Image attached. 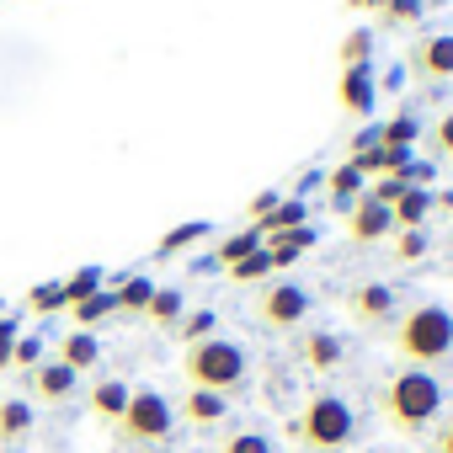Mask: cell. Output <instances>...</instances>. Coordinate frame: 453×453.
<instances>
[{"label": "cell", "instance_id": "obj_34", "mask_svg": "<svg viewBox=\"0 0 453 453\" xmlns=\"http://www.w3.org/2000/svg\"><path fill=\"white\" fill-rule=\"evenodd\" d=\"M426 257V235L421 230H400L395 235V262H421Z\"/></svg>", "mask_w": 453, "mask_h": 453}, {"label": "cell", "instance_id": "obj_21", "mask_svg": "<svg viewBox=\"0 0 453 453\" xmlns=\"http://www.w3.org/2000/svg\"><path fill=\"white\" fill-rule=\"evenodd\" d=\"M299 224H304V197H283V203L257 224V230H262V235H278V230H299Z\"/></svg>", "mask_w": 453, "mask_h": 453}, {"label": "cell", "instance_id": "obj_29", "mask_svg": "<svg viewBox=\"0 0 453 453\" xmlns=\"http://www.w3.org/2000/svg\"><path fill=\"white\" fill-rule=\"evenodd\" d=\"M384 6V27H411L421 22V0H379Z\"/></svg>", "mask_w": 453, "mask_h": 453}, {"label": "cell", "instance_id": "obj_10", "mask_svg": "<svg viewBox=\"0 0 453 453\" xmlns=\"http://www.w3.org/2000/svg\"><path fill=\"white\" fill-rule=\"evenodd\" d=\"M22 379H27L33 400H43V405H65V400L75 395V379H81V373H70L59 357H49V363H38V368L22 373Z\"/></svg>", "mask_w": 453, "mask_h": 453}, {"label": "cell", "instance_id": "obj_23", "mask_svg": "<svg viewBox=\"0 0 453 453\" xmlns=\"http://www.w3.org/2000/svg\"><path fill=\"white\" fill-rule=\"evenodd\" d=\"M107 315H118L112 288H102V294H91V299H81V304H75V331H91V326H96V320H107Z\"/></svg>", "mask_w": 453, "mask_h": 453}, {"label": "cell", "instance_id": "obj_1", "mask_svg": "<svg viewBox=\"0 0 453 453\" xmlns=\"http://www.w3.org/2000/svg\"><path fill=\"white\" fill-rule=\"evenodd\" d=\"M442 405H448V389H442V379H437L432 368H400V373L384 379V389H379V416H384L395 432H405V437L437 426V421H442Z\"/></svg>", "mask_w": 453, "mask_h": 453}, {"label": "cell", "instance_id": "obj_35", "mask_svg": "<svg viewBox=\"0 0 453 453\" xmlns=\"http://www.w3.org/2000/svg\"><path fill=\"white\" fill-rule=\"evenodd\" d=\"M12 347H17V320L0 315V368H12Z\"/></svg>", "mask_w": 453, "mask_h": 453}, {"label": "cell", "instance_id": "obj_9", "mask_svg": "<svg viewBox=\"0 0 453 453\" xmlns=\"http://www.w3.org/2000/svg\"><path fill=\"white\" fill-rule=\"evenodd\" d=\"M347 235L357 241V246H373V241H384V235H395V219H389V208L384 203H373L368 192L347 208Z\"/></svg>", "mask_w": 453, "mask_h": 453}, {"label": "cell", "instance_id": "obj_37", "mask_svg": "<svg viewBox=\"0 0 453 453\" xmlns=\"http://www.w3.org/2000/svg\"><path fill=\"white\" fill-rule=\"evenodd\" d=\"M278 203H283V197H278V192H257V197H251V208H246V213H251V219H257V224H262V219H267V213H273V208H278Z\"/></svg>", "mask_w": 453, "mask_h": 453}, {"label": "cell", "instance_id": "obj_30", "mask_svg": "<svg viewBox=\"0 0 453 453\" xmlns=\"http://www.w3.org/2000/svg\"><path fill=\"white\" fill-rule=\"evenodd\" d=\"M267 273H273V257H267V251H251L246 262H235V267H230V278H235V283H262Z\"/></svg>", "mask_w": 453, "mask_h": 453}, {"label": "cell", "instance_id": "obj_38", "mask_svg": "<svg viewBox=\"0 0 453 453\" xmlns=\"http://www.w3.org/2000/svg\"><path fill=\"white\" fill-rule=\"evenodd\" d=\"M432 453H453V416L437 421V437H432Z\"/></svg>", "mask_w": 453, "mask_h": 453}, {"label": "cell", "instance_id": "obj_4", "mask_svg": "<svg viewBox=\"0 0 453 453\" xmlns=\"http://www.w3.org/2000/svg\"><path fill=\"white\" fill-rule=\"evenodd\" d=\"M288 437H294L299 448H310V453H342V448H352V437H357V416H352V405H347L342 395L320 389V395H310L304 411L288 421Z\"/></svg>", "mask_w": 453, "mask_h": 453}, {"label": "cell", "instance_id": "obj_7", "mask_svg": "<svg viewBox=\"0 0 453 453\" xmlns=\"http://www.w3.org/2000/svg\"><path fill=\"white\" fill-rule=\"evenodd\" d=\"M411 70H416V81H426V86H448V81H453V33L421 38V43L411 49Z\"/></svg>", "mask_w": 453, "mask_h": 453}, {"label": "cell", "instance_id": "obj_25", "mask_svg": "<svg viewBox=\"0 0 453 453\" xmlns=\"http://www.w3.org/2000/svg\"><path fill=\"white\" fill-rule=\"evenodd\" d=\"M203 235H208V224H203V219H192V224H176V230H171V235L160 241V251H155V257H176V251L197 246Z\"/></svg>", "mask_w": 453, "mask_h": 453}, {"label": "cell", "instance_id": "obj_22", "mask_svg": "<svg viewBox=\"0 0 453 453\" xmlns=\"http://www.w3.org/2000/svg\"><path fill=\"white\" fill-rule=\"evenodd\" d=\"M326 187H331V197H336V203H347V208H352V203L363 197V171L347 160V165H336V171L326 176Z\"/></svg>", "mask_w": 453, "mask_h": 453}, {"label": "cell", "instance_id": "obj_36", "mask_svg": "<svg viewBox=\"0 0 453 453\" xmlns=\"http://www.w3.org/2000/svg\"><path fill=\"white\" fill-rule=\"evenodd\" d=\"M432 144H437L442 155H453V112H442V118H437V128H432Z\"/></svg>", "mask_w": 453, "mask_h": 453}, {"label": "cell", "instance_id": "obj_13", "mask_svg": "<svg viewBox=\"0 0 453 453\" xmlns=\"http://www.w3.org/2000/svg\"><path fill=\"white\" fill-rule=\"evenodd\" d=\"M70 373H86V368H96V357H102V342L91 336V331H70L65 342H59V352H54Z\"/></svg>", "mask_w": 453, "mask_h": 453}, {"label": "cell", "instance_id": "obj_24", "mask_svg": "<svg viewBox=\"0 0 453 453\" xmlns=\"http://www.w3.org/2000/svg\"><path fill=\"white\" fill-rule=\"evenodd\" d=\"M59 288H65V310H75L81 299L102 294V273H96V267H81L75 278H59Z\"/></svg>", "mask_w": 453, "mask_h": 453}, {"label": "cell", "instance_id": "obj_19", "mask_svg": "<svg viewBox=\"0 0 453 453\" xmlns=\"http://www.w3.org/2000/svg\"><path fill=\"white\" fill-rule=\"evenodd\" d=\"M112 299H118V315H144L150 299H155V283H150V278H123V283L112 288Z\"/></svg>", "mask_w": 453, "mask_h": 453}, {"label": "cell", "instance_id": "obj_17", "mask_svg": "<svg viewBox=\"0 0 453 453\" xmlns=\"http://www.w3.org/2000/svg\"><path fill=\"white\" fill-rule=\"evenodd\" d=\"M426 208H432V192H426V187H405V192H400V203L389 208V219L400 224V230H421Z\"/></svg>", "mask_w": 453, "mask_h": 453}, {"label": "cell", "instance_id": "obj_12", "mask_svg": "<svg viewBox=\"0 0 453 453\" xmlns=\"http://www.w3.org/2000/svg\"><path fill=\"white\" fill-rule=\"evenodd\" d=\"M33 437V405L22 395L0 400V448H22Z\"/></svg>", "mask_w": 453, "mask_h": 453}, {"label": "cell", "instance_id": "obj_33", "mask_svg": "<svg viewBox=\"0 0 453 453\" xmlns=\"http://www.w3.org/2000/svg\"><path fill=\"white\" fill-rule=\"evenodd\" d=\"M411 139H416V118H395V123L379 128V144H384V150H405Z\"/></svg>", "mask_w": 453, "mask_h": 453}, {"label": "cell", "instance_id": "obj_18", "mask_svg": "<svg viewBox=\"0 0 453 453\" xmlns=\"http://www.w3.org/2000/svg\"><path fill=\"white\" fill-rule=\"evenodd\" d=\"M251 251H262V230L251 224V230H241V235H230V241H219V251H213V267H224L230 273L235 262H246Z\"/></svg>", "mask_w": 453, "mask_h": 453}, {"label": "cell", "instance_id": "obj_5", "mask_svg": "<svg viewBox=\"0 0 453 453\" xmlns=\"http://www.w3.org/2000/svg\"><path fill=\"white\" fill-rule=\"evenodd\" d=\"M171 426H176V411H171V400L160 389H134L128 405H123V416L112 421V432H118L123 448H155V442L171 437Z\"/></svg>", "mask_w": 453, "mask_h": 453}, {"label": "cell", "instance_id": "obj_14", "mask_svg": "<svg viewBox=\"0 0 453 453\" xmlns=\"http://www.w3.org/2000/svg\"><path fill=\"white\" fill-rule=\"evenodd\" d=\"M181 416H187L192 426H219L224 416H230V400H224V395H208V389H187Z\"/></svg>", "mask_w": 453, "mask_h": 453}, {"label": "cell", "instance_id": "obj_16", "mask_svg": "<svg viewBox=\"0 0 453 453\" xmlns=\"http://www.w3.org/2000/svg\"><path fill=\"white\" fill-rule=\"evenodd\" d=\"M128 395H134V389H128L123 379H102V384H91V416H102V421L112 426V421L123 416Z\"/></svg>", "mask_w": 453, "mask_h": 453}, {"label": "cell", "instance_id": "obj_32", "mask_svg": "<svg viewBox=\"0 0 453 453\" xmlns=\"http://www.w3.org/2000/svg\"><path fill=\"white\" fill-rule=\"evenodd\" d=\"M38 363H43V336H22V342L12 347V368H17V373H33Z\"/></svg>", "mask_w": 453, "mask_h": 453}, {"label": "cell", "instance_id": "obj_15", "mask_svg": "<svg viewBox=\"0 0 453 453\" xmlns=\"http://www.w3.org/2000/svg\"><path fill=\"white\" fill-rule=\"evenodd\" d=\"M299 357H304L315 373H331V368L342 363V336H331V331H310V336L299 342Z\"/></svg>", "mask_w": 453, "mask_h": 453}, {"label": "cell", "instance_id": "obj_3", "mask_svg": "<svg viewBox=\"0 0 453 453\" xmlns=\"http://www.w3.org/2000/svg\"><path fill=\"white\" fill-rule=\"evenodd\" d=\"M181 373H187V389H208V395H241L246 389V379H251V357H246V347L241 342H230V336H203V342H192L187 352H181Z\"/></svg>", "mask_w": 453, "mask_h": 453}, {"label": "cell", "instance_id": "obj_20", "mask_svg": "<svg viewBox=\"0 0 453 453\" xmlns=\"http://www.w3.org/2000/svg\"><path fill=\"white\" fill-rule=\"evenodd\" d=\"M187 315V299H181V288H155V299H150V310H144V320H155V326H176Z\"/></svg>", "mask_w": 453, "mask_h": 453}, {"label": "cell", "instance_id": "obj_31", "mask_svg": "<svg viewBox=\"0 0 453 453\" xmlns=\"http://www.w3.org/2000/svg\"><path fill=\"white\" fill-rule=\"evenodd\" d=\"M27 310H33V315H54V310H65V288H59V283H38V288L27 294Z\"/></svg>", "mask_w": 453, "mask_h": 453}, {"label": "cell", "instance_id": "obj_2", "mask_svg": "<svg viewBox=\"0 0 453 453\" xmlns=\"http://www.w3.org/2000/svg\"><path fill=\"white\" fill-rule=\"evenodd\" d=\"M389 347L411 368H437L453 357V310L437 299H421L389 320Z\"/></svg>", "mask_w": 453, "mask_h": 453}, {"label": "cell", "instance_id": "obj_27", "mask_svg": "<svg viewBox=\"0 0 453 453\" xmlns=\"http://www.w3.org/2000/svg\"><path fill=\"white\" fill-rule=\"evenodd\" d=\"M219 453H273V437L267 432H230L219 442Z\"/></svg>", "mask_w": 453, "mask_h": 453}, {"label": "cell", "instance_id": "obj_11", "mask_svg": "<svg viewBox=\"0 0 453 453\" xmlns=\"http://www.w3.org/2000/svg\"><path fill=\"white\" fill-rule=\"evenodd\" d=\"M336 102H342V112H347V118H368V112H373V102H379V81H373V70H368V65L342 70Z\"/></svg>", "mask_w": 453, "mask_h": 453}, {"label": "cell", "instance_id": "obj_28", "mask_svg": "<svg viewBox=\"0 0 453 453\" xmlns=\"http://www.w3.org/2000/svg\"><path fill=\"white\" fill-rule=\"evenodd\" d=\"M171 331H176V336H181V342L192 347V342H203V336H213V310H197V315H181V320H176Z\"/></svg>", "mask_w": 453, "mask_h": 453}, {"label": "cell", "instance_id": "obj_6", "mask_svg": "<svg viewBox=\"0 0 453 453\" xmlns=\"http://www.w3.org/2000/svg\"><path fill=\"white\" fill-rule=\"evenodd\" d=\"M310 315V294L299 288V283H262V294H257V320L267 326V331H299V320Z\"/></svg>", "mask_w": 453, "mask_h": 453}, {"label": "cell", "instance_id": "obj_26", "mask_svg": "<svg viewBox=\"0 0 453 453\" xmlns=\"http://www.w3.org/2000/svg\"><path fill=\"white\" fill-rule=\"evenodd\" d=\"M368 59H373V33H368V27L347 33V38H342V70H357V65H368Z\"/></svg>", "mask_w": 453, "mask_h": 453}, {"label": "cell", "instance_id": "obj_8", "mask_svg": "<svg viewBox=\"0 0 453 453\" xmlns=\"http://www.w3.org/2000/svg\"><path fill=\"white\" fill-rule=\"evenodd\" d=\"M347 310H352V320H363V326H384V320L400 315V299H395L389 283H357V288L347 294Z\"/></svg>", "mask_w": 453, "mask_h": 453}]
</instances>
